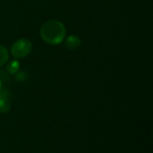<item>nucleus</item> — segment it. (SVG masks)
Returning a JSON list of instances; mask_svg holds the SVG:
<instances>
[{
    "instance_id": "f03ea898",
    "label": "nucleus",
    "mask_w": 153,
    "mask_h": 153,
    "mask_svg": "<svg viewBox=\"0 0 153 153\" xmlns=\"http://www.w3.org/2000/svg\"><path fill=\"white\" fill-rule=\"evenodd\" d=\"M32 50V43L30 39L22 38L15 40L11 47V54L16 59L26 57Z\"/></svg>"
},
{
    "instance_id": "f257e3e1",
    "label": "nucleus",
    "mask_w": 153,
    "mask_h": 153,
    "mask_svg": "<svg viewBox=\"0 0 153 153\" xmlns=\"http://www.w3.org/2000/svg\"><path fill=\"white\" fill-rule=\"evenodd\" d=\"M39 33L44 42L49 45H58L65 40L66 29L62 22L58 20H49L43 23Z\"/></svg>"
},
{
    "instance_id": "7ed1b4c3",
    "label": "nucleus",
    "mask_w": 153,
    "mask_h": 153,
    "mask_svg": "<svg viewBox=\"0 0 153 153\" xmlns=\"http://www.w3.org/2000/svg\"><path fill=\"white\" fill-rule=\"evenodd\" d=\"M11 109L10 92L6 90L0 91V113L5 114Z\"/></svg>"
},
{
    "instance_id": "20e7f679",
    "label": "nucleus",
    "mask_w": 153,
    "mask_h": 153,
    "mask_svg": "<svg viewBox=\"0 0 153 153\" xmlns=\"http://www.w3.org/2000/svg\"><path fill=\"white\" fill-rule=\"evenodd\" d=\"M65 47L70 50H76L82 45V39L76 35H70L65 39Z\"/></svg>"
},
{
    "instance_id": "0eeeda50",
    "label": "nucleus",
    "mask_w": 153,
    "mask_h": 153,
    "mask_svg": "<svg viewBox=\"0 0 153 153\" xmlns=\"http://www.w3.org/2000/svg\"><path fill=\"white\" fill-rule=\"evenodd\" d=\"M2 90V81H1V79H0V91Z\"/></svg>"
},
{
    "instance_id": "423d86ee",
    "label": "nucleus",
    "mask_w": 153,
    "mask_h": 153,
    "mask_svg": "<svg viewBox=\"0 0 153 153\" xmlns=\"http://www.w3.org/2000/svg\"><path fill=\"white\" fill-rule=\"evenodd\" d=\"M9 53L6 48H4L3 45H0V67L6 64L8 61Z\"/></svg>"
},
{
    "instance_id": "39448f33",
    "label": "nucleus",
    "mask_w": 153,
    "mask_h": 153,
    "mask_svg": "<svg viewBox=\"0 0 153 153\" xmlns=\"http://www.w3.org/2000/svg\"><path fill=\"white\" fill-rule=\"evenodd\" d=\"M6 70L10 74H15L20 70V63L18 60H12L8 63Z\"/></svg>"
}]
</instances>
